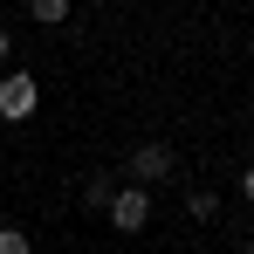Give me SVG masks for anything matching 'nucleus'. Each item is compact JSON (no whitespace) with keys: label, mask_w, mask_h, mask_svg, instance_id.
I'll return each mask as SVG.
<instances>
[{"label":"nucleus","mask_w":254,"mask_h":254,"mask_svg":"<svg viewBox=\"0 0 254 254\" xmlns=\"http://www.w3.org/2000/svg\"><path fill=\"white\" fill-rule=\"evenodd\" d=\"M103 213H110L117 234H144V220H151V192H144V186H117Z\"/></svg>","instance_id":"f257e3e1"},{"label":"nucleus","mask_w":254,"mask_h":254,"mask_svg":"<svg viewBox=\"0 0 254 254\" xmlns=\"http://www.w3.org/2000/svg\"><path fill=\"white\" fill-rule=\"evenodd\" d=\"M35 103H42V83H35V76H0V117H7V124H28Z\"/></svg>","instance_id":"f03ea898"},{"label":"nucleus","mask_w":254,"mask_h":254,"mask_svg":"<svg viewBox=\"0 0 254 254\" xmlns=\"http://www.w3.org/2000/svg\"><path fill=\"white\" fill-rule=\"evenodd\" d=\"M165 172H172V144H137V158H130V179H137L144 192H151Z\"/></svg>","instance_id":"7ed1b4c3"},{"label":"nucleus","mask_w":254,"mask_h":254,"mask_svg":"<svg viewBox=\"0 0 254 254\" xmlns=\"http://www.w3.org/2000/svg\"><path fill=\"white\" fill-rule=\"evenodd\" d=\"M28 14H35L42 28H62V21H69V0H28Z\"/></svg>","instance_id":"20e7f679"},{"label":"nucleus","mask_w":254,"mask_h":254,"mask_svg":"<svg viewBox=\"0 0 254 254\" xmlns=\"http://www.w3.org/2000/svg\"><path fill=\"white\" fill-rule=\"evenodd\" d=\"M186 213H192V220H213V213H220V199H213L206 186H192V192H186Z\"/></svg>","instance_id":"39448f33"},{"label":"nucleus","mask_w":254,"mask_h":254,"mask_svg":"<svg viewBox=\"0 0 254 254\" xmlns=\"http://www.w3.org/2000/svg\"><path fill=\"white\" fill-rule=\"evenodd\" d=\"M0 254H35V241H28L21 227H0Z\"/></svg>","instance_id":"423d86ee"},{"label":"nucleus","mask_w":254,"mask_h":254,"mask_svg":"<svg viewBox=\"0 0 254 254\" xmlns=\"http://www.w3.org/2000/svg\"><path fill=\"white\" fill-rule=\"evenodd\" d=\"M110 192H117L110 179H89V186H83V206H110Z\"/></svg>","instance_id":"0eeeda50"},{"label":"nucleus","mask_w":254,"mask_h":254,"mask_svg":"<svg viewBox=\"0 0 254 254\" xmlns=\"http://www.w3.org/2000/svg\"><path fill=\"white\" fill-rule=\"evenodd\" d=\"M241 199H248V206H254V165L241 172Z\"/></svg>","instance_id":"6e6552de"},{"label":"nucleus","mask_w":254,"mask_h":254,"mask_svg":"<svg viewBox=\"0 0 254 254\" xmlns=\"http://www.w3.org/2000/svg\"><path fill=\"white\" fill-rule=\"evenodd\" d=\"M7 55H14V35H7V28H0V62H7Z\"/></svg>","instance_id":"1a4fd4ad"},{"label":"nucleus","mask_w":254,"mask_h":254,"mask_svg":"<svg viewBox=\"0 0 254 254\" xmlns=\"http://www.w3.org/2000/svg\"><path fill=\"white\" fill-rule=\"evenodd\" d=\"M248 254H254V234H248Z\"/></svg>","instance_id":"9d476101"}]
</instances>
